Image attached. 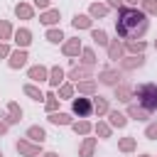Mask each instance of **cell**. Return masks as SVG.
Segmentation results:
<instances>
[{"instance_id":"1","label":"cell","mask_w":157,"mask_h":157,"mask_svg":"<svg viewBox=\"0 0 157 157\" xmlns=\"http://www.w3.org/2000/svg\"><path fill=\"white\" fill-rule=\"evenodd\" d=\"M150 27V20L142 10L137 7H120L118 10V20H115V32L123 39H140Z\"/></svg>"},{"instance_id":"2","label":"cell","mask_w":157,"mask_h":157,"mask_svg":"<svg viewBox=\"0 0 157 157\" xmlns=\"http://www.w3.org/2000/svg\"><path fill=\"white\" fill-rule=\"evenodd\" d=\"M132 98H137V105H142L147 113H155L157 110V83L147 81V83H140L132 88Z\"/></svg>"},{"instance_id":"3","label":"cell","mask_w":157,"mask_h":157,"mask_svg":"<svg viewBox=\"0 0 157 157\" xmlns=\"http://www.w3.org/2000/svg\"><path fill=\"white\" fill-rule=\"evenodd\" d=\"M71 110L78 118H88L93 113V98H74L71 101Z\"/></svg>"},{"instance_id":"4","label":"cell","mask_w":157,"mask_h":157,"mask_svg":"<svg viewBox=\"0 0 157 157\" xmlns=\"http://www.w3.org/2000/svg\"><path fill=\"white\" fill-rule=\"evenodd\" d=\"M15 150L22 157H37V155H42V145L39 142H32V140H17L15 142Z\"/></svg>"},{"instance_id":"5","label":"cell","mask_w":157,"mask_h":157,"mask_svg":"<svg viewBox=\"0 0 157 157\" xmlns=\"http://www.w3.org/2000/svg\"><path fill=\"white\" fill-rule=\"evenodd\" d=\"M118 66H120L123 71H132V69H140V66H145V56H142V54L123 56V59H118Z\"/></svg>"},{"instance_id":"6","label":"cell","mask_w":157,"mask_h":157,"mask_svg":"<svg viewBox=\"0 0 157 157\" xmlns=\"http://www.w3.org/2000/svg\"><path fill=\"white\" fill-rule=\"evenodd\" d=\"M27 49H15V52H10V56H7V66L10 69H22V66H27Z\"/></svg>"},{"instance_id":"7","label":"cell","mask_w":157,"mask_h":157,"mask_svg":"<svg viewBox=\"0 0 157 157\" xmlns=\"http://www.w3.org/2000/svg\"><path fill=\"white\" fill-rule=\"evenodd\" d=\"M12 37H15V44H17V49H27V47L32 44V32H29L27 27H20L17 32H12Z\"/></svg>"},{"instance_id":"8","label":"cell","mask_w":157,"mask_h":157,"mask_svg":"<svg viewBox=\"0 0 157 157\" xmlns=\"http://www.w3.org/2000/svg\"><path fill=\"white\" fill-rule=\"evenodd\" d=\"M2 118H5V123H7V125L20 123V120H22V108H20V103H15V101H12V103H7V113H5Z\"/></svg>"},{"instance_id":"9","label":"cell","mask_w":157,"mask_h":157,"mask_svg":"<svg viewBox=\"0 0 157 157\" xmlns=\"http://www.w3.org/2000/svg\"><path fill=\"white\" fill-rule=\"evenodd\" d=\"M105 49H108V59H113V61H118V59L125 56V44L118 42V39H110Z\"/></svg>"},{"instance_id":"10","label":"cell","mask_w":157,"mask_h":157,"mask_svg":"<svg viewBox=\"0 0 157 157\" xmlns=\"http://www.w3.org/2000/svg\"><path fill=\"white\" fill-rule=\"evenodd\" d=\"M27 78H32V81L42 83V81H47V78H49V69H47V66H42V64L29 66V69H27Z\"/></svg>"},{"instance_id":"11","label":"cell","mask_w":157,"mask_h":157,"mask_svg":"<svg viewBox=\"0 0 157 157\" xmlns=\"http://www.w3.org/2000/svg\"><path fill=\"white\" fill-rule=\"evenodd\" d=\"M81 39L78 37H74V39H66L64 42V47H61V52H64V56H78L81 54Z\"/></svg>"},{"instance_id":"12","label":"cell","mask_w":157,"mask_h":157,"mask_svg":"<svg viewBox=\"0 0 157 157\" xmlns=\"http://www.w3.org/2000/svg\"><path fill=\"white\" fill-rule=\"evenodd\" d=\"M69 78H74V81H86V78H93V71H91V66L81 64V66H74V69L69 71Z\"/></svg>"},{"instance_id":"13","label":"cell","mask_w":157,"mask_h":157,"mask_svg":"<svg viewBox=\"0 0 157 157\" xmlns=\"http://www.w3.org/2000/svg\"><path fill=\"white\" fill-rule=\"evenodd\" d=\"M64 76H66V74H64L61 66H52V69H49V78H47V83H49L52 88H59V86L64 83Z\"/></svg>"},{"instance_id":"14","label":"cell","mask_w":157,"mask_h":157,"mask_svg":"<svg viewBox=\"0 0 157 157\" xmlns=\"http://www.w3.org/2000/svg\"><path fill=\"white\" fill-rule=\"evenodd\" d=\"M98 78H101V83H105V86H118V83H120V74H118L115 69H103V71L98 74Z\"/></svg>"},{"instance_id":"15","label":"cell","mask_w":157,"mask_h":157,"mask_svg":"<svg viewBox=\"0 0 157 157\" xmlns=\"http://www.w3.org/2000/svg\"><path fill=\"white\" fill-rule=\"evenodd\" d=\"M115 88V98L120 101V103H130L132 101V86L130 83H118V86H113Z\"/></svg>"},{"instance_id":"16","label":"cell","mask_w":157,"mask_h":157,"mask_svg":"<svg viewBox=\"0 0 157 157\" xmlns=\"http://www.w3.org/2000/svg\"><path fill=\"white\" fill-rule=\"evenodd\" d=\"M59 20H61V12H59V10H54V7H49V10H44V12L39 15V22H42V25H47V27L56 25Z\"/></svg>"},{"instance_id":"17","label":"cell","mask_w":157,"mask_h":157,"mask_svg":"<svg viewBox=\"0 0 157 157\" xmlns=\"http://www.w3.org/2000/svg\"><path fill=\"white\" fill-rule=\"evenodd\" d=\"M15 15H17L20 20H32V17H34V5H29V2H17V5H15Z\"/></svg>"},{"instance_id":"18","label":"cell","mask_w":157,"mask_h":157,"mask_svg":"<svg viewBox=\"0 0 157 157\" xmlns=\"http://www.w3.org/2000/svg\"><path fill=\"white\" fill-rule=\"evenodd\" d=\"M76 88H78V93H81V96H96V91H98V86H96V81H93V78L76 81Z\"/></svg>"},{"instance_id":"19","label":"cell","mask_w":157,"mask_h":157,"mask_svg":"<svg viewBox=\"0 0 157 157\" xmlns=\"http://www.w3.org/2000/svg\"><path fill=\"white\" fill-rule=\"evenodd\" d=\"M105 115H108V125H110V128H125V125H128V118H125L120 110H108Z\"/></svg>"},{"instance_id":"20","label":"cell","mask_w":157,"mask_h":157,"mask_svg":"<svg viewBox=\"0 0 157 157\" xmlns=\"http://www.w3.org/2000/svg\"><path fill=\"white\" fill-rule=\"evenodd\" d=\"M27 140H32V142H44L47 140V132H44V128H39V125H29L27 128Z\"/></svg>"},{"instance_id":"21","label":"cell","mask_w":157,"mask_h":157,"mask_svg":"<svg viewBox=\"0 0 157 157\" xmlns=\"http://www.w3.org/2000/svg\"><path fill=\"white\" fill-rule=\"evenodd\" d=\"M108 110H110V108H108V98H103V96H93V113H96L98 118H103Z\"/></svg>"},{"instance_id":"22","label":"cell","mask_w":157,"mask_h":157,"mask_svg":"<svg viewBox=\"0 0 157 157\" xmlns=\"http://www.w3.org/2000/svg\"><path fill=\"white\" fill-rule=\"evenodd\" d=\"M128 115L135 118V120H147L152 113H147V110H145L142 105H137V103H130V105H128Z\"/></svg>"},{"instance_id":"23","label":"cell","mask_w":157,"mask_h":157,"mask_svg":"<svg viewBox=\"0 0 157 157\" xmlns=\"http://www.w3.org/2000/svg\"><path fill=\"white\" fill-rule=\"evenodd\" d=\"M93 150H96V137H83L78 147V157H93Z\"/></svg>"},{"instance_id":"24","label":"cell","mask_w":157,"mask_h":157,"mask_svg":"<svg viewBox=\"0 0 157 157\" xmlns=\"http://www.w3.org/2000/svg\"><path fill=\"white\" fill-rule=\"evenodd\" d=\"M125 49L132 52V54H145L147 42H142V39H128V42H125Z\"/></svg>"},{"instance_id":"25","label":"cell","mask_w":157,"mask_h":157,"mask_svg":"<svg viewBox=\"0 0 157 157\" xmlns=\"http://www.w3.org/2000/svg\"><path fill=\"white\" fill-rule=\"evenodd\" d=\"M91 39H93V44L96 47H108V34H105V29H91Z\"/></svg>"},{"instance_id":"26","label":"cell","mask_w":157,"mask_h":157,"mask_svg":"<svg viewBox=\"0 0 157 157\" xmlns=\"http://www.w3.org/2000/svg\"><path fill=\"white\" fill-rule=\"evenodd\" d=\"M49 123H54V125H71V115L69 113H49V118H47Z\"/></svg>"},{"instance_id":"27","label":"cell","mask_w":157,"mask_h":157,"mask_svg":"<svg viewBox=\"0 0 157 157\" xmlns=\"http://www.w3.org/2000/svg\"><path fill=\"white\" fill-rule=\"evenodd\" d=\"M71 128H74V132L76 135H88L91 130H93V125L86 120V118H81V120H76V123H71Z\"/></svg>"},{"instance_id":"28","label":"cell","mask_w":157,"mask_h":157,"mask_svg":"<svg viewBox=\"0 0 157 157\" xmlns=\"http://www.w3.org/2000/svg\"><path fill=\"white\" fill-rule=\"evenodd\" d=\"M71 25L76 29H91V15H74Z\"/></svg>"},{"instance_id":"29","label":"cell","mask_w":157,"mask_h":157,"mask_svg":"<svg viewBox=\"0 0 157 157\" xmlns=\"http://www.w3.org/2000/svg\"><path fill=\"white\" fill-rule=\"evenodd\" d=\"M88 15H91V17H105V15H108V5H103V2H91Z\"/></svg>"},{"instance_id":"30","label":"cell","mask_w":157,"mask_h":157,"mask_svg":"<svg viewBox=\"0 0 157 157\" xmlns=\"http://www.w3.org/2000/svg\"><path fill=\"white\" fill-rule=\"evenodd\" d=\"M44 37H47V42H52V44H59V42H64V32H61L59 27H49Z\"/></svg>"},{"instance_id":"31","label":"cell","mask_w":157,"mask_h":157,"mask_svg":"<svg viewBox=\"0 0 157 157\" xmlns=\"http://www.w3.org/2000/svg\"><path fill=\"white\" fill-rule=\"evenodd\" d=\"M22 91H25V96H29L32 101H44V93H42L37 86H32V83H25Z\"/></svg>"},{"instance_id":"32","label":"cell","mask_w":157,"mask_h":157,"mask_svg":"<svg viewBox=\"0 0 157 157\" xmlns=\"http://www.w3.org/2000/svg\"><path fill=\"white\" fill-rule=\"evenodd\" d=\"M135 145H137V140H135V137H130V135L118 140V150H120V152H132V150H135Z\"/></svg>"},{"instance_id":"33","label":"cell","mask_w":157,"mask_h":157,"mask_svg":"<svg viewBox=\"0 0 157 157\" xmlns=\"http://www.w3.org/2000/svg\"><path fill=\"white\" fill-rule=\"evenodd\" d=\"M81 61H83L86 66H93V64H96V52H93L91 47H83V49H81Z\"/></svg>"},{"instance_id":"34","label":"cell","mask_w":157,"mask_h":157,"mask_svg":"<svg viewBox=\"0 0 157 157\" xmlns=\"http://www.w3.org/2000/svg\"><path fill=\"white\" fill-rule=\"evenodd\" d=\"M44 103H47V113H54L56 108H59V98H56V93H44Z\"/></svg>"},{"instance_id":"35","label":"cell","mask_w":157,"mask_h":157,"mask_svg":"<svg viewBox=\"0 0 157 157\" xmlns=\"http://www.w3.org/2000/svg\"><path fill=\"white\" fill-rule=\"evenodd\" d=\"M12 37V25L7 20H0V42H7Z\"/></svg>"},{"instance_id":"36","label":"cell","mask_w":157,"mask_h":157,"mask_svg":"<svg viewBox=\"0 0 157 157\" xmlns=\"http://www.w3.org/2000/svg\"><path fill=\"white\" fill-rule=\"evenodd\" d=\"M140 10L145 12V15H157V0H140Z\"/></svg>"},{"instance_id":"37","label":"cell","mask_w":157,"mask_h":157,"mask_svg":"<svg viewBox=\"0 0 157 157\" xmlns=\"http://www.w3.org/2000/svg\"><path fill=\"white\" fill-rule=\"evenodd\" d=\"M74 96V83H61L59 86V101H66Z\"/></svg>"},{"instance_id":"38","label":"cell","mask_w":157,"mask_h":157,"mask_svg":"<svg viewBox=\"0 0 157 157\" xmlns=\"http://www.w3.org/2000/svg\"><path fill=\"white\" fill-rule=\"evenodd\" d=\"M93 130H96V135H98V137H110V125H108V123H103V120H98Z\"/></svg>"},{"instance_id":"39","label":"cell","mask_w":157,"mask_h":157,"mask_svg":"<svg viewBox=\"0 0 157 157\" xmlns=\"http://www.w3.org/2000/svg\"><path fill=\"white\" fill-rule=\"evenodd\" d=\"M145 137H147V140H157V123H150V125L145 128Z\"/></svg>"},{"instance_id":"40","label":"cell","mask_w":157,"mask_h":157,"mask_svg":"<svg viewBox=\"0 0 157 157\" xmlns=\"http://www.w3.org/2000/svg\"><path fill=\"white\" fill-rule=\"evenodd\" d=\"M32 5H34V7H39V10H49L52 0H32Z\"/></svg>"},{"instance_id":"41","label":"cell","mask_w":157,"mask_h":157,"mask_svg":"<svg viewBox=\"0 0 157 157\" xmlns=\"http://www.w3.org/2000/svg\"><path fill=\"white\" fill-rule=\"evenodd\" d=\"M5 56H10V47L5 42H0V59H5Z\"/></svg>"},{"instance_id":"42","label":"cell","mask_w":157,"mask_h":157,"mask_svg":"<svg viewBox=\"0 0 157 157\" xmlns=\"http://www.w3.org/2000/svg\"><path fill=\"white\" fill-rule=\"evenodd\" d=\"M123 2H125V0H108L105 5H108V7H115V10H120V7H123Z\"/></svg>"},{"instance_id":"43","label":"cell","mask_w":157,"mask_h":157,"mask_svg":"<svg viewBox=\"0 0 157 157\" xmlns=\"http://www.w3.org/2000/svg\"><path fill=\"white\" fill-rule=\"evenodd\" d=\"M7 128H10V125H7L5 120H0V135H5V132H7Z\"/></svg>"},{"instance_id":"44","label":"cell","mask_w":157,"mask_h":157,"mask_svg":"<svg viewBox=\"0 0 157 157\" xmlns=\"http://www.w3.org/2000/svg\"><path fill=\"white\" fill-rule=\"evenodd\" d=\"M39 157H59L56 152H44V155H39Z\"/></svg>"},{"instance_id":"45","label":"cell","mask_w":157,"mask_h":157,"mask_svg":"<svg viewBox=\"0 0 157 157\" xmlns=\"http://www.w3.org/2000/svg\"><path fill=\"white\" fill-rule=\"evenodd\" d=\"M125 2H130V5H135V2H137V0H125Z\"/></svg>"},{"instance_id":"46","label":"cell","mask_w":157,"mask_h":157,"mask_svg":"<svg viewBox=\"0 0 157 157\" xmlns=\"http://www.w3.org/2000/svg\"><path fill=\"white\" fill-rule=\"evenodd\" d=\"M137 157H150V155H137Z\"/></svg>"},{"instance_id":"47","label":"cell","mask_w":157,"mask_h":157,"mask_svg":"<svg viewBox=\"0 0 157 157\" xmlns=\"http://www.w3.org/2000/svg\"><path fill=\"white\" fill-rule=\"evenodd\" d=\"M155 49H157V39H155Z\"/></svg>"},{"instance_id":"48","label":"cell","mask_w":157,"mask_h":157,"mask_svg":"<svg viewBox=\"0 0 157 157\" xmlns=\"http://www.w3.org/2000/svg\"><path fill=\"white\" fill-rule=\"evenodd\" d=\"M0 157H2V152H0Z\"/></svg>"}]
</instances>
